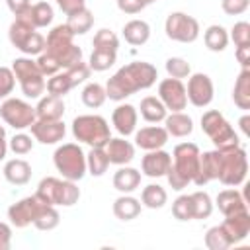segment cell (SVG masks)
<instances>
[{
	"instance_id": "obj_1",
	"label": "cell",
	"mask_w": 250,
	"mask_h": 250,
	"mask_svg": "<svg viewBox=\"0 0 250 250\" xmlns=\"http://www.w3.org/2000/svg\"><path fill=\"white\" fill-rule=\"evenodd\" d=\"M158 78V70L154 64L146 61H133L121 66L105 84V96L113 102H123L139 90L150 88Z\"/></svg>"
},
{
	"instance_id": "obj_2",
	"label": "cell",
	"mask_w": 250,
	"mask_h": 250,
	"mask_svg": "<svg viewBox=\"0 0 250 250\" xmlns=\"http://www.w3.org/2000/svg\"><path fill=\"white\" fill-rule=\"evenodd\" d=\"M199 146L195 143H180L172 150V164L166 172L168 184L172 189H184L193 182L199 168Z\"/></svg>"
},
{
	"instance_id": "obj_3",
	"label": "cell",
	"mask_w": 250,
	"mask_h": 250,
	"mask_svg": "<svg viewBox=\"0 0 250 250\" xmlns=\"http://www.w3.org/2000/svg\"><path fill=\"white\" fill-rule=\"evenodd\" d=\"M43 51L53 55L59 61L61 68H68L82 61V49L74 45V33L66 23H59L49 31Z\"/></svg>"
},
{
	"instance_id": "obj_4",
	"label": "cell",
	"mask_w": 250,
	"mask_h": 250,
	"mask_svg": "<svg viewBox=\"0 0 250 250\" xmlns=\"http://www.w3.org/2000/svg\"><path fill=\"white\" fill-rule=\"evenodd\" d=\"M35 195L47 203V205H62V207H72L80 199V189L76 182L72 180H61L55 176H47L39 182Z\"/></svg>"
},
{
	"instance_id": "obj_5",
	"label": "cell",
	"mask_w": 250,
	"mask_h": 250,
	"mask_svg": "<svg viewBox=\"0 0 250 250\" xmlns=\"http://www.w3.org/2000/svg\"><path fill=\"white\" fill-rule=\"evenodd\" d=\"M72 135L78 143H84L90 148L92 146H104L111 139L109 125H107L105 117L96 115V113L94 115L86 113V115L74 117L72 119Z\"/></svg>"
},
{
	"instance_id": "obj_6",
	"label": "cell",
	"mask_w": 250,
	"mask_h": 250,
	"mask_svg": "<svg viewBox=\"0 0 250 250\" xmlns=\"http://www.w3.org/2000/svg\"><path fill=\"white\" fill-rule=\"evenodd\" d=\"M53 164L64 180H72V182L82 180L88 172L86 170V154H84L82 146L76 143L61 145L53 154Z\"/></svg>"
},
{
	"instance_id": "obj_7",
	"label": "cell",
	"mask_w": 250,
	"mask_h": 250,
	"mask_svg": "<svg viewBox=\"0 0 250 250\" xmlns=\"http://www.w3.org/2000/svg\"><path fill=\"white\" fill-rule=\"evenodd\" d=\"M201 129L211 139V143L215 145V148H219V150L240 145V139H238L236 131L225 119V115L221 111H217V109H207L201 115Z\"/></svg>"
},
{
	"instance_id": "obj_8",
	"label": "cell",
	"mask_w": 250,
	"mask_h": 250,
	"mask_svg": "<svg viewBox=\"0 0 250 250\" xmlns=\"http://www.w3.org/2000/svg\"><path fill=\"white\" fill-rule=\"evenodd\" d=\"M219 152H221V166H219V178L217 180L225 186H230V188L240 186L246 180V174H248L246 150L238 145V146L223 148Z\"/></svg>"
},
{
	"instance_id": "obj_9",
	"label": "cell",
	"mask_w": 250,
	"mask_h": 250,
	"mask_svg": "<svg viewBox=\"0 0 250 250\" xmlns=\"http://www.w3.org/2000/svg\"><path fill=\"white\" fill-rule=\"evenodd\" d=\"M12 72L20 82V88L25 98H41L45 92V74L39 70L37 62L31 57H20L12 62Z\"/></svg>"
},
{
	"instance_id": "obj_10",
	"label": "cell",
	"mask_w": 250,
	"mask_h": 250,
	"mask_svg": "<svg viewBox=\"0 0 250 250\" xmlns=\"http://www.w3.org/2000/svg\"><path fill=\"white\" fill-rule=\"evenodd\" d=\"M8 39L10 43L21 51L23 55H41L43 49H45V37L33 27L29 25L27 21L16 18L12 23H10V29H8Z\"/></svg>"
},
{
	"instance_id": "obj_11",
	"label": "cell",
	"mask_w": 250,
	"mask_h": 250,
	"mask_svg": "<svg viewBox=\"0 0 250 250\" xmlns=\"http://www.w3.org/2000/svg\"><path fill=\"white\" fill-rule=\"evenodd\" d=\"M0 117L4 119L6 125L21 131L31 127V123L37 119L35 115V107L31 104H27L25 100L20 98H6L0 104Z\"/></svg>"
},
{
	"instance_id": "obj_12",
	"label": "cell",
	"mask_w": 250,
	"mask_h": 250,
	"mask_svg": "<svg viewBox=\"0 0 250 250\" xmlns=\"http://www.w3.org/2000/svg\"><path fill=\"white\" fill-rule=\"evenodd\" d=\"M164 31L168 39L178 43H193L199 37V21L184 12H172L164 21Z\"/></svg>"
},
{
	"instance_id": "obj_13",
	"label": "cell",
	"mask_w": 250,
	"mask_h": 250,
	"mask_svg": "<svg viewBox=\"0 0 250 250\" xmlns=\"http://www.w3.org/2000/svg\"><path fill=\"white\" fill-rule=\"evenodd\" d=\"M47 205L43 203L35 193L29 195V197H23L16 203H12L8 207V219H10V225L16 227V229H25L29 225H33L35 217L39 215L41 207Z\"/></svg>"
},
{
	"instance_id": "obj_14",
	"label": "cell",
	"mask_w": 250,
	"mask_h": 250,
	"mask_svg": "<svg viewBox=\"0 0 250 250\" xmlns=\"http://www.w3.org/2000/svg\"><path fill=\"white\" fill-rule=\"evenodd\" d=\"M186 96L188 102L195 107H207L213 102L215 96V88H213V80L209 78V74L205 72H195L189 76L188 86H186Z\"/></svg>"
},
{
	"instance_id": "obj_15",
	"label": "cell",
	"mask_w": 250,
	"mask_h": 250,
	"mask_svg": "<svg viewBox=\"0 0 250 250\" xmlns=\"http://www.w3.org/2000/svg\"><path fill=\"white\" fill-rule=\"evenodd\" d=\"M158 100L168 111H184L188 105L186 86L178 78H164L158 82Z\"/></svg>"
},
{
	"instance_id": "obj_16",
	"label": "cell",
	"mask_w": 250,
	"mask_h": 250,
	"mask_svg": "<svg viewBox=\"0 0 250 250\" xmlns=\"http://www.w3.org/2000/svg\"><path fill=\"white\" fill-rule=\"evenodd\" d=\"M29 129L31 137L41 145H57L66 135V127L61 119H35Z\"/></svg>"
},
{
	"instance_id": "obj_17",
	"label": "cell",
	"mask_w": 250,
	"mask_h": 250,
	"mask_svg": "<svg viewBox=\"0 0 250 250\" xmlns=\"http://www.w3.org/2000/svg\"><path fill=\"white\" fill-rule=\"evenodd\" d=\"M221 227L227 232V238L230 240V244H238V242L246 240L248 234H250V213H248V209L227 215L225 221L221 223Z\"/></svg>"
},
{
	"instance_id": "obj_18",
	"label": "cell",
	"mask_w": 250,
	"mask_h": 250,
	"mask_svg": "<svg viewBox=\"0 0 250 250\" xmlns=\"http://www.w3.org/2000/svg\"><path fill=\"white\" fill-rule=\"evenodd\" d=\"M172 164V154L156 148V150H146V154L141 160V172L148 178H162L166 176L168 168Z\"/></svg>"
},
{
	"instance_id": "obj_19",
	"label": "cell",
	"mask_w": 250,
	"mask_h": 250,
	"mask_svg": "<svg viewBox=\"0 0 250 250\" xmlns=\"http://www.w3.org/2000/svg\"><path fill=\"white\" fill-rule=\"evenodd\" d=\"M137 121H139V113L137 107L131 104H119L111 113V123L121 137L133 135L137 131Z\"/></svg>"
},
{
	"instance_id": "obj_20",
	"label": "cell",
	"mask_w": 250,
	"mask_h": 250,
	"mask_svg": "<svg viewBox=\"0 0 250 250\" xmlns=\"http://www.w3.org/2000/svg\"><path fill=\"white\" fill-rule=\"evenodd\" d=\"M219 166H221V152L217 148L199 154V168H197V174L193 178V184L203 188L211 180H217L219 178Z\"/></svg>"
},
{
	"instance_id": "obj_21",
	"label": "cell",
	"mask_w": 250,
	"mask_h": 250,
	"mask_svg": "<svg viewBox=\"0 0 250 250\" xmlns=\"http://www.w3.org/2000/svg\"><path fill=\"white\" fill-rule=\"evenodd\" d=\"M168 137L170 135L164 127L148 125V127H141L139 131H135V145L143 150H156L168 143Z\"/></svg>"
},
{
	"instance_id": "obj_22",
	"label": "cell",
	"mask_w": 250,
	"mask_h": 250,
	"mask_svg": "<svg viewBox=\"0 0 250 250\" xmlns=\"http://www.w3.org/2000/svg\"><path fill=\"white\" fill-rule=\"evenodd\" d=\"M23 21H27L29 25H33L35 29H41V27H47L51 25L53 18H55V12H53V6L49 2H35V4H29L20 16H16Z\"/></svg>"
},
{
	"instance_id": "obj_23",
	"label": "cell",
	"mask_w": 250,
	"mask_h": 250,
	"mask_svg": "<svg viewBox=\"0 0 250 250\" xmlns=\"http://www.w3.org/2000/svg\"><path fill=\"white\" fill-rule=\"evenodd\" d=\"M104 150L109 158V164H117V166H125L135 158V145L125 141L123 137L117 139H109L104 145Z\"/></svg>"
},
{
	"instance_id": "obj_24",
	"label": "cell",
	"mask_w": 250,
	"mask_h": 250,
	"mask_svg": "<svg viewBox=\"0 0 250 250\" xmlns=\"http://www.w3.org/2000/svg\"><path fill=\"white\" fill-rule=\"evenodd\" d=\"M4 178L12 186H25L31 180V166L23 158H12L4 164Z\"/></svg>"
},
{
	"instance_id": "obj_25",
	"label": "cell",
	"mask_w": 250,
	"mask_h": 250,
	"mask_svg": "<svg viewBox=\"0 0 250 250\" xmlns=\"http://www.w3.org/2000/svg\"><path fill=\"white\" fill-rule=\"evenodd\" d=\"M164 129L168 131V135L182 139V137L191 135V131H193V121H191V117L186 115L184 111H172L170 115L164 117Z\"/></svg>"
},
{
	"instance_id": "obj_26",
	"label": "cell",
	"mask_w": 250,
	"mask_h": 250,
	"mask_svg": "<svg viewBox=\"0 0 250 250\" xmlns=\"http://www.w3.org/2000/svg\"><path fill=\"white\" fill-rule=\"evenodd\" d=\"M139 186H141V172L137 168H131L125 164L113 174V188L119 193H131Z\"/></svg>"
},
{
	"instance_id": "obj_27",
	"label": "cell",
	"mask_w": 250,
	"mask_h": 250,
	"mask_svg": "<svg viewBox=\"0 0 250 250\" xmlns=\"http://www.w3.org/2000/svg\"><path fill=\"white\" fill-rule=\"evenodd\" d=\"M246 203H248V201L242 197V193H240L238 189H223V191H219V195H217V207H219V211H221L225 217L248 209Z\"/></svg>"
},
{
	"instance_id": "obj_28",
	"label": "cell",
	"mask_w": 250,
	"mask_h": 250,
	"mask_svg": "<svg viewBox=\"0 0 250 250\" xmlns=\"http://www.w3.org/2000/svg\"><path fill=\"white\" fill-rule=\"evenodd\" d=\"M123 37L129 45L141 47L148 41L150 37V25L145 20H131L123 25Z\"/></svg>"
},
{
	"instance_id": "obj_29",
	"label": "cell",
	"mask_w": 250,
	"mask_h": 250,
	"mask_svg": "<svg viewBox=\"0 0 250 250\" xmlns=\"http://www.w3.org/2000/svg\"><path fill=\"white\" fill-rule=\"evenodd\" d=\"M35 115L37 119H62L64 115V102L62 98H57V96H43L35 107Z\"/></svg>"
},
{
	"instance_id": "obj_30",
	"label": "cell",
	"mask_w": 250,
	"mask_h": 250,
	"mask_svg": "<svg viewBox=\"0 0 250 250\" xmlns=\"http://www.w3.org/2000/svg\"><path fill=\"white\" fill-rule=\"evenodd\" d=\"M113 215L119 221H133L141 215V201L129 193H123L113 201Z\"/></svg>"
},
{
	"instance_id": "obj_31",
	"label": "cell",
	"mask_w": 250,
	"mask_h": 250,
	"mask_svg": "<svg viewBox=\"0 0 250 250\" xmlns=\"http://www.w3.org/2000/svg\"><path fill=\"white\" fill-rule=\"evenodd\" d=\"M141 117L146 123H160L164 121V117L168 115V109L164 107V104L158 100V96H145L141 100Z\"/></svg>"
},
{
	"instance_id": "obj_32",
	"label": "cell",
	"mask_w": 250,
	"mask_h": 250,
	"mask_svg": "<svg viewBox=\"0 0 250 250\" xmlns=\"http://www.w3.org/2000/svg\"><path fill=\"white\" fill-rule=\"evenodd\" d=\"M232 100L240 109H250V68L240 70L232 88Z\"/></svg>"
},
{
	"instance_id": "obj_33",
	"label": "cell",
	"mask_w": 250,
	"mask_h": 250,
	"mask_svg": "<svg viewBox=\"0 0 250 250\" xmlns=\"http://www.w3.org/2000/svg\"><path fill=\"white\" fill-rule=\"evenodd\" d=\"M109 168V158L104 150V146H92L90 152L86 154V170L94 178H100L107 172Z\"/></svg>"
},
{
	"instance_id": "obj_34",
	"label": "cell",
	"mask_w": 250,
	"mask_h": 250,
	"mask_svg": "<svg viewBox=\"0 0 250 250\" xmlns=\"http://www.w3.org/2000/svg\"><path fill=\"white\" fill-rule=\"evenodd\" d=\"M203 41H205V47L213 53H221L227 49L229 45V31L223 27V25H209L203 33Z\"/></svg>"
},
{
	"instance_id": "obj_35",
	"label": "cell",
	"mask_w": 250,
	"mask_h": 250,
	"mask_svg": "<svg viewBox=\"0 0 250 250\" xmlns=\"http://www.w3.org/2000/svg\"><path fill=\"white\" fill-rule=\"evenodd\" d=\"M166 201H168V193L158 184H148L141 191V205H145L148 209H162L166 205Z\"/></svg>"
},
{
	"instance_id": "obj_36",
	"label": "cell",
	"mask_w": 250,
	"mask_h": 250,
	"mask_svg": "<svg viewBox=\"0 0 250 250\" xmlns=\"http://www.w3.org/2000/svg\"><path fill=\"white\" fill-rule=\"evenodd\" d=\"M66 25H68V29H70L74 35H84V33L90 31L92 25H94V14H92L88 8H84V10H80V12H74V14H70V16L66 18Z\"/></svg>"
},
{
	"instance_id": "obj_37",
	"label": "cell",
	"mask_w": 250,
	"mask_h": 250,
	"mask_svg": "<svg viewBox=\"0 0 250 250\" xmlns=\"http://www.w3.org/2000/svg\"><path fill=\"white\" fill-rule=\"evenodd\" d=\"M105 100H107V96H105V88H104L102 84L90 82V84L84 86V90H82V104H84L86 107L98 109V107L104 105Z\"/></svg>"
},
{
	"instance_id": "obj_38",
	"label": "cell",
	"mask_w": 250,
	"mask_h": 250,
	"mask_svg": "<svg viewBox=\"0 0 250 250\" xmlns=\"http://www.w3.org/2000/svg\"><path fill=\"white\" fill-rule=\"evenodd\" d=\"M117 61V51H107V49H94L92 55H90V61H88V66L90 70H96V72H104L107 70L109 66H113Z\"/></svg>"
},
{
	"instance_id": "obj_39",
	"label": "cell",
	"mask_w": 250,
	"mask_h": 250,
	"mask_svg": "<svg viewBox=\"0 0 250 250\" xmlns=\"http://www.w3.org/2000/svg\"><path fill=\"white\" fill-rule=\"evenodd\" d=\"M191 197V209H193V219H209L213 213V201L207 191H193L189 193Z\"/></svg>"
},
{
	"instance_id": "obj_40",
	"label": "cell",
	"mask_w": 250,
	"mask_h": 250,
	"mask_svg": "<svg viewBox=\"0 0 250 250\" xmlns=\"http://www.w3.org/2000/svg\"><path fill=\"white\" fill-rule=\"evenodd\" d=\"M59 223H61V215L55 205H43L39 215L33 221L35 229H39V230H53L55 227H59Z\"/></svg>"
},
{
	"instance_id": "obj_41",
	"label": "cell",
	"mask_w": 250,
	"mask_h": 250,
	"mask_svg": "<svg viewBox=\"0 0 250 250\" xmlns=\"http://www.w3.org/2000/svg\"><path fill=\"white\" fill-rule=\"evenodd\" d=\"M45 88H47V92H49L51 96L64 98V96L72 90V84H70V80H68L66 72L62 70V72H57V74L49 76V80L45 82Z\"/></svg>"
},
{
	"instance_id": "obj_42",
	"label": "cell",
	"mask_w": 250,
	"mask_h": 250,
	"mask_svg": "<svg viewBox=\"0 0 250 250\" xmlns=\"http://www.w3.org/2000/svg\"><path fill=\"white\" fill-rule=\"evenodd\" d=\"M205 246H207L209 250H227V248H230L232 244H230V240L227 238V232L223 230V227H221V225H215V227H211V229L205 232Z\"/></svg>"
},
{
	"instance_id": "obj_43",
	"label": "cell",
	"mask_w": 250,
	"mask_h": 250,
	"mask_svg": "<svg viewBox=\"0 0 250 250\" xmlns=\"http://www.w3.org/2000/svg\"><path fill=\"white\" fill-rule=\"evenodd\" d=\"M94 49H107V51H117L119 49V37L111 31V29H100L96 31L94 39H92Z\"/></svg>"
},
{
	"instance_id": "obj_44",
	"label": "cell",
	"mask_w": 250,
	"mask_h": 250,
	"mask_svg": "<svg viewBox=\"0 0 250 250\" xmlns=\"http://www.w3.org/2000/svg\"><path fill=\"white\" fill-rule=\"evenodd\" d=\"M166 72H168V76L170 78H178V80H182V78H188L189 74H191V66H189V62L186 61V59H182V57H170L168 61H166Z\"/></svg>"
},
{
	"instance_id": "obj_45",
	"label": "cell",
	"mask_w": 250,
	"mask_h": 250,
	"mask_svg": "<svg viewBox=\"0 0 250 250\" xmlns=\"http://www.w3.org/2000/svg\"><path fill=\"white\" fill-rule=\"evenodd\" d=\"M172 215L178 221H191L193 209H191V197L189 195H178L172 203Z\"/></svg>"
},
{
	"instance_id": "obj_46",
	"label": "cell",
	"mask_w": 250,
	"mask_h": 250,
	"mask_svg": "<svg viewBox=\"0 0 250 250\" xmlns=\"http://www.w3.org/2000/svg\"><path fill=\"white\" fill-rule=\"evenodd\" d=\"M8 148H10L14 154L23 156V154L31 152V148H33V139H31V135H27V133H16V135L10 139Z\"/></svg>"
},
{
	"instance_id": "obj_47",
	"label": "cell",
	"mask_w": 250,
	"mask_h": 250,
	"mask_svg": "<svg viewBox=\"0 0 250 250\" xmlns=\"http://www.w3.org/2000/svg\"><path fill=\"white\" fill-rule=\"evenodd\" d=\"M64 72H66L72 88H76L78 84H82V82H86L90 78V66L86 62H82V61L72 64V66H68V68H64Z\"/></svg>"
},
{
	"instance_id": "obj_48",
	"label": "cell",
	"mask_w": 250,
	"mask_h": 250,
	"mask_svg": "<svg viewBox=\"0 0 250 250\" xmlns=\"http://www.w3.org/2000/svg\"><path fill=\"white\" fill-rule=\"evenodd\" d=\"M14 86H16V76L12 68L0 66V102L10 98V94L14 92Z\"/></svg>"
},
{
	"instance_id": "obj_49",
	"label": "cell",
	"mask_w": 250,
	"mask_h": 250,
	"mask_svg": "<svg viewBox=\"0 0 250 250\" xmlns=\"http://www.w3.org/2000/svg\"><path fill=\"white\" fill-rule=\"evenodd\" d=\"M229 39L234 41V45H250V23L248 21H236L230 29Z\"/></svg>"
},
{
	"instance_id": "obj_50",
	"label": "cell",
	"mask_w": 250,
	"mask_h": 250,
	"mask_svg": "<svg viewBox=\"0 0 250 250\" xmlns=\"http://www.w3.org/2000/svg\"><path fill=\"white\" fill-rule=\"evenodd\" d=\"M37 66H39V70L45 74V76H53V74H57V72H61L62 68H61V64H59V61L53 57V55H49V53H41L39 57H37Z\"/></svg>"
},
{
	"instance_id": "obj_51",
	"label": "cell",
	"mask_w": 250,
	"mask_h": 250,
	"mask_svg": "<svg viewBox=\"0 0 250 250\" xmlns=\"http://www.w3.org/2000/svg\"><path fill=\"white\" fill-rule=\"evenodd\" d=\"M250 0H221V8L229 16H240L248 10Z\"/></svg>"
},
{
	"instance_id": "obj_52",
	"label": "cell",
	"mask_w": 250,
	"mask_h": 250,
	"mask_svg": "<svg viewBox=\"0 0 250 250\" xmlns=\"http://www.w3.org/2000/svg\"><path fill=\"white\" fill-rule=\"evenodd\" d=\"M148 4L145 0H117V8L123 12V14H139L141 10H145Z\"/></svg>"
},
{
	"instance_id": "obj_53",
	"label": "cell",
	"mask_w": 250,
	"mask_h": 250,
	"mask_svg": "<svg viewBox=\"0 0 250 250\" xmlns=\"http://www.w3.org/2000/svg\"><path fill=\"white\" fill-rule=\"evenodd\" d=\"M55 2H57V6H59L66 16H70V14L80 12V10L86 8V0H55Z\"/></svg>"
},
{
	"instance_id": "obj_54",
	"label": "cell",
	"mask_w": 250,
	"mask_h": 250,
	"mask_svg": "<svg viewBox=\"0 0 250 250\" xmlns=\"http://www.w3.org/2000/svg\"><path fill=\"white\" fill-rule=\"evenodd\" d=\"M12 244V227L0 221V250H8Z\"/></svg>"
},
{
	"instance_id": "obj_55",
	"label": "cell",
	"mask_w": 250,
	"mask_h": 250,
	"mask_svg": "<svg viewBox=\"0 0 250 250\" xmlns=\"http://www.w3.org/2000/svg\"><path fill=\"white\" fill-rule=\"evenodd\" d=\"M234 55H236V61L240 62L242 68L250 66V45H238Z\"/></svg>"
},
{
	"instance_id": "obj_56",
	"label": "cell",
	"mask_w": 250,
	"mask_h": 250,
	"mask_svg": "<svg viewBox=\"0 0 250 250\" xmlns=\"http://www.w3.org/2000/svg\"><path fill=\"white\" fill-rule=\"evenodd\" d=\"M29 4H31V0H6V6L14 16H20Z\"/></svg>"
},
{
	"instance_id": "obj_57",
	"label": "cell",
	"mask_w": 250,
	"mask_h": 250,
	"mask_svg": "<svg viewBox=\"0 0 250 250\" xmlns=\"http://www.w3.org/2000/svg\"><path fill=\"white\" fill-rule=\"evenodd\" d=\"M238 125H240V131H242L246 137H250V127H248V125H250V115H248V113L238 119Z\"/></svg>"
},
{
	"instance_id": "obj_58",
	"label": "cell",
	"mask_w": 250,
	"mask_h": 250,
	"mask_svg": "<svg viewBox=\"0 0 250 250\" xmlns=\"http://www.w3.org/2000/svg\"><path fill=\"white\" fill-rule=\"evenodd\" d=\"M6 152H8L6 137H0V160H4V158H6Z\"/></svg>"
},
{
	"instance_id": "obj_59",
	"label": "cell",
	"mask_w": 250,
	"mask_h": 250,
	"mask_svg": "<svg viewBox=\"0 0 250 250\" xmlns=\"http://www.w3.org/2000/svg\"><path fill=\"white\" fill-rule=\"evenodd\" d=\"M0 137H6V129L0 125Z\"/></svg>"
},
{
	"instance_id": "obj_60",
	"label": "cell",
	"mask_w": 250,
	"mask_h": 250,
	"mask_svg": "<svg viewBox=\"0 0 250 250\" xmlns=\"http://www.w3.org/2000/svg\"><path fill=\"white\" fill-rule=\"evenodd\" d=\"M145 2H146V4H152V2H156V0H145Z\"/></svg>"
}]
</instances>
